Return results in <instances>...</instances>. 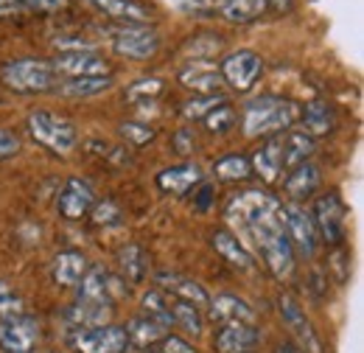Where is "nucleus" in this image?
Instances as JSON below:
<instances>
[{"mask_svg":"<svg viewBox=\"0 0 364 353\" xmlns=\"http://www.w3.org/2000/svg\"><path fill=\"white\" fill-rule=\"evenodd\" d=\"M225 219L235 227V238L255 250L267 269L277 280H289L294 272V250L286 238L283 219H280V202L267 191H244L235 194L225 208Z\"/></svg>","mask_w":364,"mask_h":353,"instance_id":"nucleus-1","label":"nucleus"},{"mask_svg":"<svg viewBox=\"0 0 364 353\" xmlns=\"http://www.w3.org/2000/svg\"><path fill=\"white\" fill-rule=\"evenodd\" d=\"M300 104L280 95H258L241 112V130L247 137H272L289 132L300 121Z\"/></svg>","mask_w":364,"mask_h":353,"instance_id":"nucleus-2","label":"nucleus"},{"mask_svg":"<svg viewBox=\"0 0 364 353\" xmlns=\"http://www.w3.org/2000/svg\"><path fill=\"white\" fill-rule=\"evenodd\" d=\"M0 79L3 85L14 93H50L59 88V73L53 70V65L48 59H14L6 62L0 68Z\"/></svg>","mask_w":364,"mask_h":353,"instance_id":"nucleus-3","label":"nucleus"},{"mask_svg":"<svg viewBox=\"0 0 364 353\" xmlns=\"http://www.w3.org/2000/svg\"><path fill=\"white\" fill-rule=\"evenodd\" d=\"M28 135L53 154H70L79 143V132L68 118H59L48 110H37L28 115Z\"/></svg>","mask_w":364,"mask_h":353,"instance_id":"nucleus-4","label":"nucleus"},{"mask_svg":"<svg viewBox=\"0 0 364 353\" xmlns=\"http://www.w3.org/2000/svg\"><path fill=\"white\" fill-rule=\"evenodd\" d=\"M280 219H283V230H286L291 250L306 255V258H314L319 247V236L311 214L297 202H280Z\"/></svg>","mask_w":364,"mask_h":353,"instance_id":"nucleus-5","label":"nucleus"},{"mask_svg":"<svg viewBox=\"0 0 364 353\" xmlns=\"http://www.w3.org/2000/svg\"><path fill=\"white\" fill-rule=\"evenodd\" d=\"M311 219H314V227H317V236H322L325 244L339 247L345 241V205H342L339 194L317 196Z\"/></svg>","mask_w":364,"mask_h":353,"instance_id":"nucleus-6","label":"nucleus"},{"mask_svg":"<svg viewBox=\"0 0 364 353\" xmlns=\"http://www.w3.org/2000/svg\"><path fill=\"white\" fill-rule=\"evenodd\" d=\"M109 45H112V51L118 56L149 59V56L157 53L160 37L151 28H143V26H121V28H112L109 31Z\"/></svg>","mask_w":364,"mask_h":353,"instance_id":"nucleus-7","label":"nucleus"},{"mask_svg":"<svg viewBox=\"0 0 364 353\" xmlns=\"http://www.w3.org/2000/svg\"><path fill=\"white\" fill-rule=\"evenodd\" d=\"M219 73H222L225 85H230L238 93H247L264 73V59L255 51H235V53L225 56Z\"/></svg>","mask_w":364,"mask_h":353,"instance_id":"nucleus-8","label":"nucleus"},{"mask_svg":"<svg viewBox=\"0 0 364 353\" xmlns=\"http://www.w3.org/2000/svg\"><path fill=\"white\" fill-rule=\"evenodd\" d=\"M40 345V322L28 314L0 322V351L3 353H34Z\"/></svg>","mask_w":364,"mask_h":353,"instance_id":"nucleus-9","label":"nucleus"},{"mask_svg":"<svg viewBox=\"0 0 364 353\" xmlns=\"http://www.w3.org/2000/svg\"><path fill=\"white\" fill-rule=\"evenodd\" d=\"M76 353H124L129 339L127 331L118 325H98V328H82L70 339Z\"/></svg>","mask_w":364,"mask_h":353,"instance_id":"nucleus-10","label":"nucleus"},{"mask_svg":"<svg viewBox=\"0 0 364 353\" xmlns=\"http://www.w3.org/2000/svg\"><path fill=\"white\" fill-rule=\"evenodd\" d=\"M53 70L68 79H87V76H109V62L95 51H65L53 62Z\"/></svg>","mask_w":364,"mask_h":353,"instance_id":"nucleus-11","label":"nucleus"},{"mask_svg":"<svg viewBox=\"0 0 364 353\" xmlns=\"http://www.w3.org/2000/svg\"><path fill=\"white\" fill-rule=\"evenodd\" d=\"M277 309H280V317L286 322V328L294 334V339L300 342V348L306 353H322V339L317 337L311 320L306 317L303 306L291 297V295H280L277 297Z\"/></svg>","mask_w":364,"mask_h":353,"instance_id":"nucleus-12","label":"nucleus"},{"mask_svg":"<svg viewBox=\"0 0 364 353\" xmlns=\"http://www.w3.org/2000/svg\"><path fill=\"white\" fill-rule=\"evenodd\" d=\"M92 205H95V194H92L90 185H87L85 179H79V176H70V179L62 185L59 199H56L59 214L70 221L82 219L85 214H90Z\"/></svg>","mask_w":364,"mask_h":353,"instance_id":"nucleus-13","label":"nucleus"},{"mask_svg":"<svg viewBox=\"0 0 364 353\" xmlns=\"http://www.w3.org/2000/svg\"><path fill=\"white\" fill-rule=\"evenodd\" d=\"M157 286H163V295H171L177 300H185L196 309H208L210 306V295L191 278H182L174 272H160L157 275Z\"/></svg>","mask_w":364,"mask_h":353,"instance_id":"nucleus-14","label":"nucleus"},{"mask_svg":"<svg viewBox=\"0 0 364 353\" xmlns=\"http://www.w3.org/2000/svg\"><path fill=\"white\" fill-rule=\"evenodd\" d=\"M250 166H252V172L261 176L264 182L274 185L280 179V172H283V135L267 137V143L252 154Z\"/></svg>","mask_w":364,"mask_h":353,"instance_id":"nucleus-15","label":"nucleus"},{"mask_svg":"<svg viewBox=\"0 0 364 353\" xmlns=\"http://www.w3.org/2000/svg\"><path fill=\"white\" fill-rule=\"evenodd\" d=\"M180 85L188 90H193V93H199V95H213V93L222 90L225 79H222V73H219L213 65H208V62H193L191 68L180 70Z\"/></svg>","mask_w":364,"mask_h":353,"instance_id":"nucleus-16","label":"nucleus"},{"mask_svg":"<svg viewBox=\"0 0 364 353\" xmlns=\"http://www.w3.org/2000/svg\"><path fill=\"white\" fill-rule=\"evenodd\" d=\"M261 342L255 325H244V322H228L219 337H216V348L219 353H247Z\"/></svg>","mask_w":364,"mask_h":353,"instance_id":"nucleus-17","label":"nucleus"},{"mask_svg":"<svg viewBox=\"0 0 364 353\" xmlns=\"http://www.w3.org/2000/svg\"><path fill=\"white\" fill-rule=\"evenodd\" d=\"M199 182H202V172L196 163H180V166H171V169L157 174V188L166 194H174V196L188 194Z\"/></svg>","mask_w":364,"mask_h":353,"instance_id":"nucleus-18","label":"nucleus"},{"mask_svg":"<svg viewBox=\"0 0 364 353\" xmlns=\"http://www.w3.org/2000/svg\"><path fill=\"white\" fill-rule=\"evenodd\" d=\"M109 317H112V300H76L68 309V320L76 328L109 325Z\"/></svg>","mask_w":364,"mask_h":353,"instance_id":"nucleus-19","label":"nucleus"},{"mask_svg":"<svg viewBox=\"0 0 364 353\" xmlns=\"http://www.w3.org/2000/svg\"><path fill=\"white\" fill-rule=\"evenodd\" d=\"M95 11H101L109 20H118L124 26H143L149 23V11L135 0H87Z\"/></svg>","mask_w":364,"mask_h":353,"instance_id":"nucleus-20","label":"nucleus"},{"mask_svg":"<svg viewBox=\"0 0 364 353\" xmlns=\"http://www.w3.org/2000/svg\"><path fill=\"white\" fill-rule=\"evenodd\" d=\"M210 317L213 320H219V322H244V325H255V309L247 303V300H241V297H235V295H219L216 300H210Z\"/></svg>","mask_w":364,"mask_h":353,"instance_id":"nucleus-21","label":"nucleus"},{"mask_svg":"<svg viewBox=\"0 0 364 353\" xmlns=\"http://www.w3.org/2000/svg\"><path fill=\"white\" fill-rule=\"evenodd\" d=\"M319 182H322V174H319L317 166L314 163H300V166L291 169V174L286 176L283 188H286V194H289L291 202H300V199L317 194Z\"/></svg>","mask_w":364,"mask_h":353,"instance_id":"nucleus-22","label":"nucleus"},{"mask_svg":"<svg viewBox=\"0 0 364 353\" xmlns=\"http://www.w3.org/2000/svg\"><path fill=\"white\" fill-rule=\"evenodd\" d=\"M213 250H216L230 266H235V269H252V266H255L252 253H250L230 230H216V233H213Z\"/></svg>","mask_w":364,"mask_h":353,"instance_id":"nucleus-23","label":"nucleus"},{"mask_svg":"<svg viewBox=\"0 0 364 353\" xmlns=\"http://www.w3.org/2000/svg\"><path fill=\"white\" fill-rule=\"evenodd\" d=\"M87 269H90V266H87V258H85L82 253L65 250V253H59V255L53 258V280H56L59 286H79V280L85 278Z\"/></svg>","mask_w":364,"mask_h":353,"instance_id":"nucleus-24","label":"nucleus"},{"mask_svg":"<svg viewBox=\"0 0 364 353\" xmlns=\"http://www.w3.org/2000/svg\"><path fill=\"white\" fill-rule=\"evenodd\" d=\"M317 143L306 132H283V169H294L300 163H309Z\"/></svg>","mask_w":364,"mask_h":353,"instance_id":"nucleus-25","label":"nucleus"},{"mask_svg":"<svg viewBox=\"0 0 364 353\" xmlns=\"http://www.w3.org/2000/svg\"><path fill=\"white\" fill-rule=\"evenodd\" d=\"M269 0H216L219 14L230 23H252L267 11Z\"/></svg>","mask_w":364,"mask_h":353,"instance_id":"nucleus-26","label":"nucleus"},{"mask_svg":"<svg viewBox=\"0 0 364 353\" xmlns=\"http://www.w3.org/2000/svg\"><path fill=\"white\" fill-rule=\"evenodd\" d=\"M300 121H303V127H306V135H328L333 130V110H331V104H325V101H311V104H306V110H300Z\"/></svg>","mask_w":364,"mask_h":353,"instance_id":"nucleus-27","label":"nucleus"},{"mask_svg":"<svg viewBox=\"0 0 364 353\" xmlns=\"http://www.w3.org/2000/svg\"><path fill=\"white\" fill-rule=\"evenodd\" d=\"M124 331H127V339L140 345V348H151V345H157L163 337H168V334H166L168 328L160 325V322H154V320H149V317H135Z\"/></svg>","mask_w":364,"mask_h":353,"instance_id":"nucleus-28","label":"nucleus"},{"mask_svg":"<svg viewBox=\"0 0 364 353\" xmlns=\"http://www.w3.org/2000/svg\"><path fill=\"white\" fill-rule=\"evenodd\" d=\"M109 88H112V76H87V79H65L56 90L70 98H90Z\"/></svg>","mask_w":364,"mask_h":353,"instance_id":"nucleus-29","label":"nucleus"},{"mask_svg":"<svg viewBox=\"0 0 364 353\" xmlns=\"http://www.w3.org/2000/svg\"><path fill=\"white\" fill-rule=\"evenodd\" d=\"M79 283V300H109V275L101 266L87 269Z\"/></svg>","mask_w":364,"mask_h":353,"instance_id":"nucleus-30","label":"nucleus"},{"mask_svg":"<svg viewBox=\"0 0 364 353\" xmlns=\"http://www.w3.org/2000/svg\"><path fill=\"white\" fill-rule=\"evenodd\" d=\"M168 311H171V322L174 325H180L185 328L188 334H202V314L196 306H191V303H185V300H177V297H168Z\"/></svg>","mask_w":364,"mask_h":353,"instance_id":"nucleus-31","label":"nucleus"},{"mask_svg":"<svg viewBox=\"0 0 364 353\" xmlns=\"http://www.w3.org/2000/svg\"><path fill=\"white\" fill-rule=\"evenodd\" d=\"M213 174L219 179H228V182H241L247 176H252V166H250V157L244 154H228L222 160L213 163Z\"/></svg>","mask_w":364,"mask_h":353,"instance_id":"nucleus-32","label":"nucleus"},{"mask_svg":"<svg viewBox=\"0 0 364 353\" xmlns=\"http://www.w3.org/2000/svg\"><path fill=\"white\" fill-rule=\"evenodd\" d=\"M222 104H228V98L222 95V93H213V95H199V98H191V101H185L182 104V115L188 118V121H205L216 107H222Z\"/></svg>","mask_w":364,"mask_h":353,"instance_id":"nucleus-33","label":"nucleus"},{"mask_svg":"<svg viewBox=\"0 0 364 353\" xmlns=\"http://www.w3.org/2000/svg\"><path fill=\"white\" fill-rule=\"evenodd\" d=\"M163 93H166V82L163 79H137L135 85H129V90H127V98L132 104L146 107V104H154Z\"/></svg>","mask_w":364,"mask_h":353,"instance_id":"nucleus-34","label":"nucleus"},{"mask_svg":"<svg viewBox=\"0 0 364 353\" xmlns=\"http://www.w3.org/2000/svg\"><path fill=\"white\" fill-rule=\"evenodd\" d=\"M140 306H143L149 320H154V322H160V325H166V328L174 325V322H171V311H168V297H166L163 292H157V289L146 292L143 300H140Z\"/></svg>","mask_w":364,"mask_h":353,"instance_id":"nucleus-35","label":"nucleus"},{"mask_svg":"<svg viewBox=\"0 0 364 353\" xmlns=\"http://www.w3.org/2000/svg\"><path fill=\"white\" fill-rule=\"evenodd\" d=\"M118 261H121V269H124L127 280H132V283L143 280V275H146V253H143L137 244H127V247L121 250Z\"/></svg>","mask_w":364,"mask_h":353,"instance_id":"nucleus-36","label":"nucleus"},{"mask_svg":"<svg viewBox=\"0 0 364 353\" xmlns=\"http://www.w3.org/2000/svg\"><path fill=\"white\" fill-rule=\"evenodd\" d=\"M26 314V300L23 295L0 278V320H11V317H23Z\"/></svg>","mask_w":364,"mask_h":353,"instance_id":"nucleus-37","label":"nucleus"},{"mask_svg":"<svg viewBox=\"0 0 364 353\" xmlns=\"http://www.w3.org/2000/svg\"><path fill=\"white\" fill-rule=\"evenodd\" d=\"M92 221L98 224V227H115V224H121L124 219V214H121V208L115 205V202H98V205H92Z\"/></svg>","mask_w":364,"mask_h":353,"instance_id":"nucleus-38","label":"nucleus"},{"mask_svg":"<svg viewBox=\"0 0 364 353\" xmlns=\"http://www.w3.org/2000/svg\"><path fill=\"white\" fill-rule=\"evenodd\" d=\"M232 124H235V110H232L230 104L216 107V110H213V112L205 118V127H208L210 132H228Z\"/></svg>","mask_w":364,"mask_h":353,"instance_id":"nucleus-39","label":"nucleus"},{"mask_svg":"<svg viewBox=\"0 0 364 353\" xmlns=\"http://www.w3.org/2000/svg\"><path fill=\"white\" fill-rule=\"evenodd\" d=\"M163 3L182 14H210L216 9V0H163Z\"/></svg>","mask_w":364,"mask_h":353,"instance_id":"nucleus-40","label":"nucleus"},{"mask_svg":"<svg viewBox=\"0 0 364 353\" xmlns=\"http://www.w3.org/2000/svg\"><path fill=\"white\" fill-rule=\"evenodd\" d=\"M121 135L127 137V140H132L135 146H146L149 140H154V130L149 127V124H137V121H127L124 127H121Z\"/></svg>","mask_w":364,"mask_h":353,"instance_id":"nucleus-41","label":"nucleus"},{"mask_svg":"<svg viewBox=\"0 0 364 353\" xmlns=\"http://www.w3.org/2000/svg\"><path fill=\"white\" fill-rule=\"evenodd\" d=\"M149 353H196L185 339L180 337H163L157 342V348H149Z\"/></svg>","mask_w":364,"mask_h":353,"instance_id":"nucleus-42","label":"nucleus"},{"mask_svg":"<svg viewBox=\"0 0 364 353\" xmlns=\"http://www.w3.org/2000/svg\"><path fill=\"white\" fill-rule=\"evenodd\" d=\"M20 152V137L11 130H0V160H9Z\"/></svg>","mask_w":364,"mask_h":353,"instance_id":"nucleus-43","label":"nucleus"},{"mask_svg":"<svg viewBox=\"0 0 364 353\" xmlns=\"http://www.w3.org/2000/svg\"><path fill=\"white\" fill-rule=\"evenodd\" d=\"M17 3L31 11H59V9H65L68 0H17Z\"/></svg>","mask_w":364,"mask_h":353,"instance_id":"nucleus-44","label":"nucleus"},{"mask_svg":"<svg viewBox=\"0 0 364 353\" xmlns=\"http://www.w3.org/2000/svg\"><path fill=\"white\" fill-rule=\"evenodd\" d=\"M174 146H177V152H180V154H193L196 140H193V135L188 132V130H180V132L174 135Z\"/></svg>","mask_w":364,"mask_h":353,"instance_id":"nucleus-45","label":"nucleus"},{"mask_svg":"<svg viewBox=\"0 0 364 353\" xmlns=\"http://www.w3.org/2000/svg\"><path fill=\"white\" fill-rule=\"evenodd\" d=\"M20 11H23V6H20L17 0H0V20L14 17V14H20Z\"/></svg>","mask_w":364,"mask_h":353,"instance_id":"nucleus-46","label":"nucleus"},{"mask_svg":"<svg viewBox=\"0 0 364 353\" xmlns=\"http://www.w3.org/2000/svg\"><path fill=\"white\" fill-rule=\"evenodd\" d=\"M345 258H348L345 253H336V255H333V269H339V280H345V278H348V269H345Z\"/></svg>","mask_w":364,"mask_h":353,"instance_id":"nucleus-47","label":"nucleus"},{"mask_svg":"<svg viewBox=\"0 0 364 353\" xmlns=\"http://www.w3.org/2000/svg\"><path fill=\"white\" fill-rule=\"evenodd\" d=\"M208 196H210V188L205 185L202 188V196H199V208H208Z\"/></svg>","mask_w":364,"mask_h":353,"instance_id":"nucleus-48","label":"nucleus"},{"mask_svg":"<svg viewBox=\"0 0 364 353\" xmlns=\"http://www.w3.org/2000/svg\"><path fill=\"white\" fill-rule=\"evenodd\" d=\"M277 353H300V351H297L294 345H280V348H277Z\"/></svg>","mask_w":364,"mask_h":353,"instance_id":"nucleus-49","label":"nucleus"}]
</instances>
